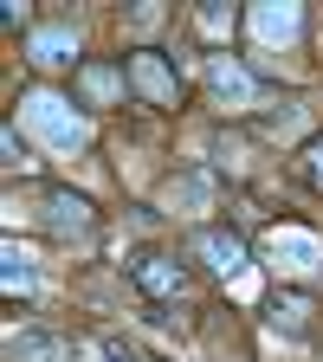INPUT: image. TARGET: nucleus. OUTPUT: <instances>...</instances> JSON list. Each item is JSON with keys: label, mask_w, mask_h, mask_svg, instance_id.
Returning <instances> with one entry per match:
<instances>
[{"label": "nucleus", "mask_w": 323, "mask_h": 362, "mask_svg": "<svg viewBox=\"0 0 323 362\" xmlns=\"http://www.w3.org/2000/svg\"><path fill=\"white\" fill-rule=\"evenodd\" d=\"M0 265H7V272H0V279H7V291L13 298H33L39 291V259L20 246V240H7V252H0Z\"/></svg>", "instance_id": "nucleus-10"}, {"label": "nucleus", "mask_w": 323, "mask_h": 362, "mask_svg": "<svg viewBox=\"0 0 323 362\" xmlns=\"http://www.w3.org/2000/svg\"><path fill=\"white\" fill-rule=\"evenodd\" d=\"M26 59L45 65V71H52V65H71V59H78V33H71V26H39V33L26 39Z\"/></svg>", "instance_id": "nucleus-7"}, {"label": "nucleus", "mask_w": 323, "mask_h": 362, "mask_svg": "<svg viewBox=\"0 0 323 362\" xmlns=\"http://www.w3.org/2000/svg\"><path fill=\"white\" fill-rule=\"evenodd\" d=\"M271 317H278L285 330H304V317H310V304H304V298H278V304H271Z\"/></svg>", "instance_id": "nucleus-17"}, {"label": "nucleus", "mask_w": 323, "mask_h": 362, "mask_svg": "<svg viewBox=\"0 0 323 362\" xmlns=\"http://www.w3.org/2000/svg\"><path fill=\"white\" fill-rule=\"evenodd\" d=\"M136 285L155 291V298H181L188 279H181V265H168V259H143V265H136Z\"/></svg>", "instance_id": "nucleus-13"}, {"label": "nucleus", "mask_w": 323, "mask_h": 362, "mask_svg": "<svg viewBox=\"0 0 323 362\" xmlns=\"http://www.w3.org/2000/svg\"><path fill=\"white\" fill-rule=\"evenodd\" d=\"M45 220H52L59 233H84V226H90V201L71 194V188H52V194H45Z\"/></svg>", "instance_id": "nucleus-11"}, {"label": "nucleus", "mask_w": 323, "mask_h": 362, "mask_svg": "<svg viewBox=\"0 0 323 362\" xmlns=\"http://www.w3.org/2000/svg\"><path fill=\"white\" fill-rule=\"evenodd\" d=\"M162 207H168V214H207V207H213V181H207L201 168H188V175H168Z\"/></svg>", "instance_id": "nucleus-6"}, {"label": "nucleus", "mask_w": 323, "mask_h": 362, "mask_svg": "<svg viewBox=\"0 0 323 362\" xmlns=\"http://www.w3.org/2000/svg\"><path fill=\"white\" fill-rule=\"evenodd\" d=\"M98 362H143V356H136L123 337H98Z\"/></svg>", "instance_id": "nucleus-19"}, {"label": "nucleus", "mask_w": 323, "mask_h": 362, "mask_svg": "<svg viewBox=\"0 0 323 362\" xmlns=\"http://www.w3.org/2000/svg\"><path fill=\"white\" fill-rule=\"evenodd\" d=\"M78 90H84L90 104H117V98H123V71H117V65H84V71H78Z\"/></svg>", "instance_id": "nucleus-12"}, {"label": "nucleus", "mask_w": 323, "mask_h": 362, "mask_svg": "<svg viewBox=\"0 0 323 362\" xmlns=\"http://www.w3.org/2000/svg\"><path fill=\"white\" fill-rule=\"evenodd\" d=\"M129 84L143 90L149 104H175V71H168L155 52H136V59H129Z\"/></svg>", "instance_id": "nucleus-8"}, {"label": "nucleus", "mask_w": 323, "mask_h": 362, "mask_svg": "<svg viewBox=\"0 0 323 362\" xmlns=\"http://www.w3.org/2000/svg\"><path fill=\"white\" fill-rule=\"evenodd\" d=\"M20 123L39 136L45 149H59V156H71V149L90 143V123L59 98V90H26V98H20Z\"/></svg>", "instance_id": "nucleus-1"}, {"label": "nucleus", "mask_w": 323, "mask_h": 362, "mask_svg": "<svg viewBox=\"0 0 323 362\" xmlns=\"http://www.w3.org/2000/svg\"><path fill=\"white\" fill-rule=\"evenodd\" d=\"M155 26H162V7H155V0H143V7L129 13V39H149Z\"/></svg>", "instance_id": "nucleus-16"}, {"label": "nucleus", "mask_w": 323, "mask_h": 362, "mask_svg": "<svg viewBox=\"0 0 323 362\" xmlns=\"http://www.w3.org/2000/svg\"><path fill=\"white\" fill-rule=\"evenodd\" d=\"M0 149H7V168H33V149L20 143V129L7 123V136H0Z\"/></svg>", "instance_id": "nucleus-18"}, {"label": "nucleus", "mask_w": 323, "mask_h": 362, "mask_svg": "<svg viewBox=\"0 0 323 362\" xmlns=\"http://www.w3.org/2000/svg\"><path fill=\"white\" fill-rule=\"evenodd\" d=\"M194 246H201V259H207L240 298H252V265H246V240H240V233H201Z\"/></svg>", "instance_id": "nucleus-3"}, {"label": "nucleus", "mask_w": 323, "mask_h": 362, "mask_svg": "<svg viewBox=\"0 0 323 362\" xmlns=\"http://www.w3.org/2000/svg\"><path fill=\"white\" fill-rule=\"evenodd\" d=\"M7 356H13V362H71L65 337H52V330H20V337L7 343Z\"/></svg>", "instance_id": "nucleus-9"}, {"label": "nucleus", "mask_w": 323, "mask_h": 362, "mask_svg": "<svg viewBox=\"0 0 323 362\" xmlns=\"http://www.w3.org/2000/svg\"><path fill=\"white\" fill-rule=\"evenodd\" d=\"M265 129H271V136H298V129H304V104H278V110L265 117Z\"/></svg>", "instance_id": "nucleus-15"}, {"label": "nucleus", "mask_w": 323, "mask_h": 362, "mask_svg": "<svg viewBox=\"0 0 323 362\" xmlns=\"http://www.w3.org/2000/svg\"><path fill=\"white\" fill-rule=\"evenodd\" d=\"M265 265L278 279H310V272H323V240L310 226H271L265 233Z\"/></svg>", "instance_id": "nucleus-2"}, {"label": "nucleus", "mask_w": 323, "mask_h": 362, "mask_svg": "<svg viewBox=\"0 0 323 362\" xmlns=\"http://www.w3.org/2000/svg\"><path fill=\"white\" fill-rule=\"evenodd\" d=\"M252 33H259V45H291L304 33V7L298 0H259L252 7Z\"/></svg>", "instance_id": "nucleus-4"}, {"label": "nucleus", "mask_w": 323, "mask_h": 362, "mask_svg": "<svg viewBox=\"0 0 323 362\" xmlns=\"http://www.w3.org/2000/svg\"><path fill=\"white\" fill-rule=\"evenodd\" d=\"M310 175H317V188H323V143L310 149Z\"/></svg>", "instance_id": "nucleus-20"}, {"label": "nucleus", "mask_w": 323, "mask_h": 362, "mask_svg": "<svg viewBox=\"0 0 323 362\" xmlns=\"http://www.w3.org/2000/svg\"><path fill=\"white\" fill-rule=\"evenodd\" d=\"M201 39H233V7H201Z\"/></svg>", "instance_id": "nucleus-14"}, {"label": "nucleus", "mask_w": 323, "mask_h": 362, "mask_svg": "<svg viewBox=\"0 0 323 362\" xmlns=\"http://www.w3.org/2000/svg\"><path fill=\"white\" fill-rule=\"evenodd\" d=\"M207 84H213V98H220V104H252V98H259V78H252L240 59H226V52L207 59Z\"/></svg>", "instance_id": "nucleus-5"}]
</instances>
